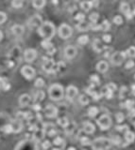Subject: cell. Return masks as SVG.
Here are the masks:
<instances>
[{
    "instance_id": "obj_60",
    "label": "cell",
    "mask_w": 135,
    "mask_h": 150,
    "mask_svg": "<svg viewBox=\"0 0 135 150\" xmlns=\"http://www.w3.org/2000/svg\"><path fill=\"white\" fill-rule=\"evenodd\" d=\"M133 125H134V127H135V122H134V123H133Z\"/></svg>"
},
{
    "instance_id": "obj_21",
    "label": "cell",
    "mask_w": 135,
    "mask_h": 150,
    "mask_svg": "<svg viewBox=\"0 0 135 150\" xmlns=\"http://www.w3.org/2000/svg\"><path fill=\"white\" fill-rule=\"evenodd\" d=\"M12 32L15 36H21L25 32V28L21 25H14L12 27Z\"/></svg>"
},
{
    "instance_id": "obj_43",
    "label": "cell",
    "mask_w": 135,
    "mask_h": 150,
    "mask_svg": "<svg viewBox=\"0 0 135 150\" xmlns=\"http://www.w3.org/2000/svg\"><path fill=\"white\" fill-rule=\"evenodd\" d=\"M80 143H81L82 145H88L92 142H91V140L88 137H85V136H83V137L80 138Z\"/></svg>"
},
{
    "instance_id": "obj_4",
    "label": "cell",
    "mask_w": 135,
    "mask_h": 150,
    "mask_svg": "<svg viewBox=\"0 0 135 150\" xmlns=\"http://www.w3.org/2000/svg\"><path fill=\"white\" fill-rule=\"evenodd\" d=\"M14 150H38V145L37 142L31 139L23 140L16 145Z\"/></svg>"
},
{
    "instance_id": "obj_16",
    "label": "cell",
    "mask_w": 135,
    "mask_h": 150,
    "mask_svg": "<svg viewBox=\"0 0 135 150\" xmlns=\"http://www.w3.org/2000/svg\"><path fill=\"white\" fill-rule=\"evenodd\" d=\"M125 142H126V144L124 145H130L131 143H133L135 141V134L134 132H132L130 129H127L126 131H125Z\"/></svg>"
},
{
    "instance_id": "obj_8",
    "label": "cell",
    "mask_w": 135,
    "mask_h": 150,
    "mask_svg": "<svg viewBox=\"0 0 135 150\" xmlns=\"http://www.w3.org/2000/svg\"><path fill=\"white\" fill-rule=\"evenodd\" d=\"M126 57V53L123 52H116L113 54V56H111V62L114 66H120L123 63V61Z\"/></svg>"
},
{
    "instance_id": "obj_50",
    "label": "cell",
    "mask_w": 135,
    "mask_h": 150,
    "mask_svg": "<svg viewBox=\"0 0 135 150\" xmlns=\"http://www.w3.org/2000/svg\"><path fill=\"white\" fill-rule=\"evenodd\" d=\"M50 145H51V144H50L49 141H43V143H42V146L45 150H46L47 148H49Z\"/></svg>"
},
{
    "instance_id": "obj_32",
    "label": "cell",
    "mask_w": 135,
    "mask_h": 150,
    "mask_svg": "<svg viewBox=\"0 0 135 150\" xmlns=\"http://www.w3.org/2000/svg\"><path fill=\"white\" fill-rule=\"evenodd\" d=\"M69 123H70V122H69L68 118H67V117H60V118L58 119V124L60 126H62V128H65Z\"/></svg>"
},
{
    "instance_id": "obj_59",
    "label": "cell",
    "mask_w": 135,
    "mask_h": 150,
    "mask_svg": "<svg viewBox=\"0 0 135 150\" xmlns=\"http://www.w3.org/2000/svg\"><path fill=\"white\" fill-rule=\"evenodd\" d=\"M52 150H62V149H60V148H54V149H52Z\"/></svg>"
},
{
    "instance_id": "obj_44",
    "label": "cell",
    "mask_w": 135,
    "mask_h": 150,
    "mask_svg": "<svg viewBox=\"0 0 135 150\" xmlns=\"http://www.w3.org/2000/svg\"><path fill=\"white\" fill-rule=\"evenodd\" d=\"M75 19L79 23L84 22V20H85V15H84L83 13H77V14L76 15V17H75Z\"/></svg>"
},
{
    "instance_id": "obj_42",
    "label": "cell",
    "mask_w": 135,
    "mask_h": 150,
    "mask_svg": "<svg viewBox=\"0 0 135 150\" xmlns=\"http://www.w3.org/2000/svg\"><path fill=\"white\" fill-rule=\"evenodd\" d=\"M126 54H128L130 57H135V47L134 46L130 47V48L127 50Z\"/></svg>"
},
{
    "instance_id": "obj_17",
    "label": "cell",
    "mask_w": 135,
    "mask_h": 150,
    "mask_svg": "<svg viewBox=\"0 0 135 150\" xmlns=\"http://www.w3.org/2000/svg\"><path fill=\"white\" fill-rule=\"evenodd\" d=\"M31 101V97L28 94H23L21 97L19 98V104L21 107H26L30 103Z\"/></svg>"
},
{
    "instance_id": "obj_39",
    "label": "cell",
    "mask_w": 135,
    "mask_h": 150,
    "mask_svg": "<svg viewBox=\"0 0 135 150\" xmlns=\"http://www.w3.org/2000/svg\"><path fill=\"white\" fill-rule=\"evenodd\" d=\"M90 79H91V82H92V84H94V86H98V84H100L99 78H98V76H97V75H96V74L92 75Z\"/></svg>"
},
{
    "instance_id": "obj_48",
    "label": "cell",
    "mask_w": 135,
    "mask_h": 150,
    "mask_svg": "<svg viewBox=\"0 0 135 150\" xmlns=\"http://www.w3.org/2000/svg\"><path fill=\"white\" fill-rule=\"evenodd\" d=\"M127 91H128V88L126 86H122L121 87V90H120V98H125V96H126V94H127Z\"/></svg>"
},
{
    "instance_id": "obj_49",
    "label": "cell",
    "mask_w": 135,
    "mask_h": 150,
    "mask_svg": "<svg viewBox=\"0 0 135 150\" xmlns=\"http://www.w3.org/2000/svg\"><path fill=\"white\" fill-rule=\"evenodd\" d=\"M116 129L118 131H122V132H125L127 131V129H129L127 125H124V126H117L116 127Z\"/></svg>"
},
{
    "instance_id": "obj_51",
    "label": "cell",
    "mask_w": 135,
    "mask_h": 150,
    "mask_svg": "<svg viewBox=\"0 0 135 150\" xmlns=\"http://www.w3.org/2000/svg\"><path fill=\"white\" fill-rule=\"evenodd\" d=\"M32 109L33 110H35L36 112H39L40 110H41V105H40L38 102H36V103L32 105Z\"/></svg>"
},
{
    "instance_id": "obj_12",
    "label": "cell",
    "mask_w": 135,
    "mask_h": 150,
    "mask_svg": "<svg viewBox=\"0 0 135 150\" xmlns=\"http://www.w3.org/2000/svg\"><path fill=\"white\" fill-rule=\"evenodd\" d=\"M77 93H79V90L77 88L74 86H69L66 88V98L67 100H73L74 98L77 97Z\"/></svg>"
},
{
    "instance_id": "obj_34",
    "label": "cell",
    "mask_w": 135,
    "mask_h": 150,
    "mask_svg": "<svg viewBox=\"0 0 135 150\" xmlns=\"http://www.w3.org/2000/svg\"><path fill=\"white\" fill-rule=\"evenodd\" d=\"M54 145H60V146H64V140L60 136H57L54 139Z\"/></svg>"
},
{
    "instance_id": "obj_2",
    "label": "cell",
    "mask_w": 135,
    "mask_h": 150,
    "mask_svg": "<svg viewBox=\"0 0 135 150\" xmlns=\"http://www.w3.org/2000/svg\"><path fill=\"white\" fill-rule=\"evenodd\" d=\"M48 95L52 100H60L64 96V90H63V87L60 84H55L49 87Z\"/></svg>"
},
{
    "instance_id": "obj_54",
    "label": "cell",
    "mask_w": 135,
    "mask_h": 150,
    "mask_svg": "<svg viewBox=\"0 0 135 150\" xmlns=\"http://www.w3.org/2000/svg\"><path fill=\"white\" fill-rule=\"evenodd\" d=\"M91 3H92V6L94 7V8H96V7H98V0H91Z\"/></svg>"
},
{
    "instance_id": "obj_19",
    "label": "cell",
    "mask_w": 135,
    "mask_h": 150,
    "mask_svg": "<svg viewBox=\"0 0 135 150\" xmlns=\"http://www.w3.org/2000/svg\"><path fill=\"white\" fill-rule=\"evenodd\" d=\"M29 25L33 27H39L42 25V17L38 14L32 16L29 20Z\"/></svg>"
},
{
    "instance_id": "obj_47",
    "label": "cell",
    "mask_w": 135,
    "mask_h": 150,
    "mask_svg": "<svg viewBox=\"0 0 135 150\" xmlns=\"http://www.w3.org/2000/svg\"><path fill=\"white\" fill-rule=\"evenodd\" d=\"M7 20V14L5 12L3 11H0V25H2V23H4Z\"/></svg>"
},
{
    "instance_id": "obj_55",
    "label": "cell",
    "mask_w": 135,
    "mask_h": 150,
    "mask_svg": "<svg viewBox=\"0 0 135 150\" xmlns=\"http://www.w3.org/2000/svg\"><path fill=\"white\" fill-rule=\"evenodd\" d=\"M131 91H132V94L135 96V84H132V86H131Z\"/></svg>"
},
{
    "instance_id": "obj_25",
    "label": "cell",
    "mask_w": 135,
    "mask_h": 150,
    "mask_svg": "<svg viewBox=\"0 0 135 150\" xmlns=\"http://www.w3.org/2000/svg\"><path fill=\"white\" fill-rule=\"evenodd\" d=\"M77 29L79 31H87V30L91 29V23L81 22L79 23V25H77Z\"/></svg>"
},
{
    "instance_id": "obj_1",
    "label": "cell",
    "mask_w": 135,
    "mask_h": 150,
    "mask_svg": "<svg viewBox=\"0 0 135 150\" xmlns=\"http://www.w3.org/2000/svg\"><path fill=\"white\" fill-rule=\"evenodd\" d=\"M55 26L51 22H45L42 23V25L38 28V34L43 40H50L55 35Z\"/></svg>"
},
{
    "instance_id": "obj_37",
    "label": "cell",
    "mask_w": 135,
    "mask_h": 150,
    "mask_svg": "<svg viewBox=\"0 0 135 150\" xmlns=\"http://www.w3.org/2000/svg\"><path fill=\"white\" fill-rule=\"evenodd\" d=\"M23 2H24V0H12V5L13 8L19 9V8H22Z\"/></svg>"
},
{
    "instance_id": "obj_29",
    "label": "cell",
    "mask_w": 135,
    "mask_h": 150,
    "mask_svg": "<svg viewBox=\"0 0 135 150\" xmlns=\"http://www.w3.org/2000/svg\"><path fill=\"white\" fill-rule=\"evenodd\" d=\"M80 7H81V9L85 11H89L90 9L93 8L92 3H91V1H88V0L82 1L81 3H80Z\"/></svg>"
},
{
    "instance_id": "obj_5",
    "label": "cell",
    "mask_w": 135,
    "mask_h": 150,
    "mask_svg": "<svg viewBox=\"0 0 135 150\" xmlns=\"http://www.w3.org/2000/svg\"><path fill=\"white\" fill-rule=\"evenodd\" d=\"M96 123L98 125L101 131H107L111 128L113 124L112 118H111L108 115H102L101 117L96 120Z\"/></svg>"
},
{
    "instance_id": "obj_15",
    "label": "cell",
    "mask_w": 135,
    "mask_h": 150,
    "mask_svg": "<svg viewBox=\"0 0 135 150\" xmlns=\"http://www.w3.org/2000/svg\"><path fill=\"white\" fill-rule=\"evenodd\" d=\"M120 9H121V11L124 13V15L126 16L129 20L132 18V13H131V11H130V6L128 3H125V2L121 3Z\"/></svg>"
},
{
    "instance_id": "obj_56",
    "label": "cell",
    "mask_w": 135,
    "mask_h": 150,
    "mask_svg": "<svg viewBox=\"0 0 135 150\" xmlns=\"http://www.w3.org/2000/svg\"><path fill=\"white\" fill-rule=\"evenodd\" d=\"M3 39V33H2V31L0 30V40H1Z\"/></svg>"
},
{
    "instance_id": "obj_6",
    "label": "cell",
    "mask_w": 135,
    "mask_h": 150,
    "mask_svg": "<svg viewBox=\"0 0 135 150\" xmlns=\"http://www.w3.org/2000/svg\"><path fill=\"white\" fill-rule=\"evenodd\" d=\"M58 33H59L60 38L66 40V39H68V38H70L71 36H72L73 30L68 25H66V23H62V25H60V27H59Z\"/></svg>"
},
{
    "instance_id": "obj_57",
    "label": "cell",
    "mask_w": 135,
    "mask_h": 150,
    "mask_svg": "<svg viewBox=\"0 0 135 150\" xmlns=\"http://www.w3.org/2000/svg\"><path fill=\"white\" fill-rule=\"evenodd\" d=\"M53 4H58V0H52Z\"/></svg>"
},
{
    "instance_id": "obj_23",
    "label": "cell",
    "mask_w": 135,
    "mask_h": 150,
    "mask_svg": "<svg viewBox=\"0 0 135 150\" xmlns=\"http://www.w3.org/2000/svg\"><path fill=\"white\" fill-rule=\"evenodd\" d=\"M11 122V118L6 114H0V129Z\"/></svg>"
},
{
    "instance_id": "obj_33",
    "label": "cell",
    "mask_w": 135,
    "mask_h": 150,
    "mask_svg": "<svg viewBox=\"0 0 135 150\" xmlns=\"http://www.w3.org/2000/svg\"><path fill=\"white\" fill-rule=\"evenodd\" d=\"M98 114V109H97L96 107H90L89 110H88V115L90 117H94L96 115Z\"/></svg>"
},
{
    "instance_id": "obj_27",
    "label": "cell",
    "mask_w": 135,
    "mask_h": 150,
    "mask_svg": "<svg viewBox=\"0 0 135 150\" xmlns=\"http://www.w3.org/2000/svg\"><path fill=\"white\" fill-rule=\"evenodd\" d=\"M45 0H32V6L34 7L35 9H43L45 5Z\"/></svg>"
},
{
    "instance_id": "obj_46",
    "label": "cell",
    "mask_w": 135,
    "mask_h": 150,
    "mask_svg": "<svg viewBox=\"0 0 135 150\" xmlns=\"http://www.w3.org/2000/svg\"><path fill=\"white\" fill-rule=\"evenodd\" d=\"M113 23H116V25H121L123 23V18L120 15H117L113 18Z\"/></svg>"
},
{
    "instance_id": "obj_28",
    "label": "cell",
    "mask_w": 135,
    "mask_h": 150,
    "mask_svg": "<svg viewBox=\"0 0 135 150\" xmlns=\"http://www.w3.org/2000/svg\"><path fill=\"white\" fill-rule=\"evenodd\" d=\"M93 49H94V51H96V52H97V53H100L101 51H102L103 47L101 46L100 40L96 39V40H94V42H93Z\"/></svg>"
},
{
    "instance_id": "obj_45",
    "label": "cell",
    "mask_w": 135,
    "mask_h": 150,
    "mask_svg": "<svg viewBox=\"0 0 135 150\" xmlns=\"http://www.w3.org/2000/svg\"><path fill=\"white\" fill-rule=\"evenodd\" d=\"M115 117H116V120H117L118 123H121V122H123L124 119H125V117H124L123 112H117L116 115H115Z\"/></svg>"
},
{
    "instance_id": "obj_35",
    "label": "cell",
    "mask_w": 135,
    "mask_h": 150,
    "mask_svg": "<svg viewBox=\"0 0 135 150\" xmlns=\"http://www.w3.org/2000/svg\"><path fill=\"white\" fill-rule=\"evenodd\" d=\"M79 100L80 102V104L82 105H87L89 103V98L86 96V95H80L79 98Z\"/></svg>"
},
{
    "instance_id": "obj_24",
    "label": "cell",
    "mask_w": 135,
    "mask_h": 150,
    "mask_svg": "<svg viewBox=\"0 0 135 150\" xmlns=\"http://www.w3.org/2000/svg\"><path fill=\"white\" fill-rule=\"evenodd\" d=\"M45 92L42 91V90H38L35 92L34 96H33V100H34L35 102H40L42 101L43 98H45Z\"/></svg>"
},
{
    "instance_id": "obj_38",
    "label": "cell",
    "mask_w": 135,
    "mask_h": 150,
    "mask_svg": "<svg viewBox=\"0 0 135 150\" xmlns=\"http://www.w3.org/2000/svg\"><path fill=\"white\" fill-rule=\"evenodd\" d=\"M111 27V25L110 23L107 21V20H104V21L102 22V23L100 25V29L104 30V31H107V30H109Z\"/></svg>"
},
{
    "instance_id": "obj_58",
    "label": "cell",
    "mask_w": 135,
    "mask_h": 150,
    "mask_svg": "<svg viewBox=\"0 0 135 150\" xmlns=\"http://www.w3.org/2000/svg\"><path fill=\"white\" fill-rule=\"evenodd\" d=\"M68 150H76V148L75 147H69Z\"/></svg>"
},
{
    "instance_id": "obj_52",
    "label": "cell",
    "mask_w": 135,
    "mask_h": 150,
    "mask_svg": "<svg viewBox=\"0 0 135 150\" xmlns=\"http://www.w3.org/2000/svg\"><path fill=\"white\" fill-rule=\"evenodd\" d=\"M111 40H112V37H111L110 35H104L103 36V40L107 43H109L111 42Z\"/></svg>"
},
{
    "instance_id": "obj_7",
    "label": "cell",
    "mask_w": 135,
    "mask_h": 150,
    "mask_svg": "<svg viewBox=\"0 0 135 150\" xmlns=\"http://www.w3.org/2000/svg\"><path fill=\"white\" fill-rule=\"evenodd\" d=\"M43 69L46 72H54L56 71V64L54 60L51 58H47V57H43Z\"/></svg>"
},
{
    "instance_id": "obj_22",
    "label": "cell",
    "mask_w": 135,
    "mask_h": 150,
    "mask_svg": "<svg viewBox=\"0 0 135 150\" xmlns=\"http://www.w3.org/2000/svg\"><path fill=\"white\" fill-rule=\"evenodd\" d=\"M96 70L97 71H99V72L104 73L109 70V65H108L106 61H100V62H98L96 65Z\"/></svg>"
},
{
    "instance_id": "obj_11",
    "label": "cell",
    "mask_w": 135,
    "mask_h": 150,
    "mask_svg": "<svg viewBox=\"0 0 135 150\" xmlns=\"http://www.w3.org/2000/svg\"><path fill=\"white\" fill-rule=\"evenodd\" d=\"M45 114L48 118H54L58 115V108L52 104H48L45 108Z\"/></svg>"
},
{
    "instance_id": "obj_30",
    "label": "cell",
    "mask_w": 135,
    "mask_h": 150,
    "mask_svg": "<svg viewBox=\"0 0 135 150\" xmlns=\"http://www.w3.org/2000/svg\"><path fill=\"white\" fill-rule=\"evenodd\" d=\"M110 140H111V143H112V145H120L121 143H122V140H121V138L118 135H113L112 137L110 138Z\"/></svg>"
},
{
    "instance_id": "obj_9",
    "label": "cell",
    "mask_w": 135,
    "mask_h": 150,
    "mask_svg": "<svg viewBox=\"0 0 135 150\" xmlns=\"http://www.w3.org/2000/svg\"><path fill=\"white\" fill-rule=\"evenodd\" d=\"M21 73L26 80H32L35 77L36 71L30 66H24L21 69Z\"/></svg>"
},
{
    "instance_id": "obj_20",
    "label": "cell",
    "mask_w": 135,
    "mask_h": 150,
    "mask_svg": "<svg viewBox=\"0 0 135 150\" xmlns=\"http://www.w3.org/2000/svg\"><path fill=\"white\" fill-rule=\"evenodd\" d=\"M96 131V128H94V124H92L91 122H84L83 123V131L86 132L87 134H92Z\"/></svg>"
},
{
    "instance_id": "obj_14",
    "label": "cell",
    "mask_w": 135,
    "mask_h": 150,
    "mask_svg": "<svg viewBox=\"0 0 135 150\" xmlns=\"http://www.w3.org/2000/svg\"><path fill=\"white\" fill-rule=\"evenodd\" d=\"M11 126H12V132H14V133H18V132L21 131L22 129H23L22 120H20V119L12 120V121H11Z\"/></svg>"
},
{
    "instance_id": "obj_40",
    "label": "cell",
    "mask_w": 135,
    "mask_h": 150,
    "mask_svg": "<svg viewBox=\"0 0 135 150\" xmlns=\"http://www.w3.org/2000/svg\"><path fill=\"white\" fill-rule=\"evenodd\" d=\"M99 18V15H98V13H96V12H93L92 14L90 15L89 17V19H90V21L92 23H96L97 22V20H98Z\"/></svg>"
},
{
    "instance_id": "obj_36",
    "label": "cell",
    "mask_w": 135,
    "mask_h": 150,
    "mask_svg": "<svg viewBox=\"0 0 135 150\" xmlns=\"http://www.w3.org/2000/svg\"><path fill=\"white\" fill-rule=\"evenodd\" d=\"M41 45L45 50H48V49L51 48V47H53V44L50 42V40H43L42 42V43H41Z\"/></svg>"
},
{
    "instance_id": "obj_41",
    "label": "cell",
    "mask_w": 135,
    "mask_h": 150,
    "mask_svg": "<svg viewBox=\"0 0 135 150\" xmlns=\"http://www.w3.org/2000/svg\"><path fill=\"white\" fill-rule=\"evenodd\" d=\"M34 86L36 87H38V88H41V87H43V86H45V81H43V78H38V79L35 81Z\"/></svg>"
},
{
    "instance_id": "obj_13",
    "label": "cell",
    "mask_w": 135,
    "mask_h": 150,
    "mask_svg": "<svg viewBox=\"0 0 135 150\" xmlns=\"http://www.w3.org/2000/svg\"><path fill=\"white\" fill-rule=\"evenodd\" d=\"M64 56L68 59H72L77 56V49L76 47H74L72 45L67 46L64 49Z\"/></svg>"
},
{
    "instance_id": "obj_3",
    "label": "cell",
    "mask_w": 135,
    "mask_h": 150,
    "mask_svg": "<svg viewBox=\"0 0 135 150\" xmlns=\"http://www.w3.org/2000/svg\"><path fill=\"white\" fill-rule=\"evenodd\" d=\"M112 143L111 140L105 138V137H100L94 140L92 144V149L93 150H109L112 147Z\"/></svg>"
},
{
    "instance_id": "obj_10",
    "label": "cell",
    "mask_w": 135,
    "mask_h": 150,
    "mask_svg": "<svg viewBox=\"0 0 135 150\" xmlns=\"http://www.w3.org/2000/svg\"><path fill=\"white\" fill-rule=\"evenodd\" d=\"M37 54H37V51L35 49H26L25 51V54H24V59L26 62L31 63L36 59Z\"/></svg>"
},
{
    "instance_id": "obj_26",
    "label": "cell",
    "mask_w": 135,
    "mask_h": 150,
    "mask_svg": "<svg viewBox=\"0 0 135 150\" xmlns=\"http://www.w3.org/2000/svg\"><path fill=\"white\" fill-rule=\"evenodd\" d=\"M113 92H114L113 90H112L109 86H106L102 89V91H101V94L104 95V96H105L107 98H113Z\"/></svg>"
},
{
    "instance_id": "obj_18",
    "label": "cell",
    "mask_w": 135,
    "mask_h": 150,
    "mask_svg": "<svg viewBox=\"0 0 135 150\" xmlns=\"http://www.w3.org/2000/svg\"><path fill=\"white\" fill-rule=\"evenodd\" d=\"M45 131H43V129H37L35 131H33V135H32V139L34 140V141L36 142H39L41 141V140L43 139V137H45Z\"/></svg>"
},
{
    "instance_id": "obj_53",
    "label": "cell",
    "mask_w": 135,
    "mask_h": 150,
    "mask_svg": "<svg viewBox=\"0 0 135 150\" xmlns=\"http://www.w3.org/2000/svg\"><path fill=\"white\" fill-rule=\"evenodd\" d=\"M133 67H134V62L132 60H130L126 65V69H130V68H133Z\"/></svg>"
},
{
    "instance_id": "obj_31",
    "label": "cell",
    "mask_w": 135,
    "mask_h": 150,
    "mask_svg": "<svg viewBox=\"0 0 135 150\" xmlns=\"http://www.w3.org/2000/svg\"><path fill=\"white\" fill-rule=\"evenodd\" d=\"M89 42V37L86 36V35H83V36H80L79 39H77V42H79L80 45H85Z\"/></svg>"
}]
</instances>
